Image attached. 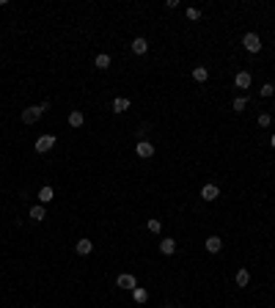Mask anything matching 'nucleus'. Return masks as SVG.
Listing matches in <instances>:
<instances>
[{
    "label": "nucleus",
    "mask_w": 275,
    "mask_h": 308,
    "mask_svg": "<svg viewBox=\"0 0 275 308\" xmlns=\"http://www.w3.org/2000/svg\"><path fill=\"white\" fill-rule=\"evenodd\" d=\"M272 124H275V116H272V113L261 110L259 116H256V127H259V129H270Z\"/></svg>",
    "instance_id": "412c9836"
},
{
    "label": "nucleus",
    "mask_w": 275,
    "mask_h": 308,
    "mask_svg": "<svg viewBox=\"0 0 275 308\" xmlns=\"http://www.w3.org/2000/svg\"><path fill=\"white\" fill-rule=\"evenodd\" d=\"M28 220H30L33 226H41V223L47 220V206H44V204H30V206H28Z\"/></svg>",
    "instance_id": "1a4fd4ad"
},
{
    "label": "nucleus",
    "mask_w": 275,
    "mask_h": 308,
    "mask_svg": "<svg viewBox=\"0 0 275 308\" xmlns=\"http://www.w3.org/2000/svg\"><path fill=\"white\" fill-rule=\"evenodd\" d=\"M129 300H132L135 305H146V303H149V289L138 284V286L132 289V292H129Z\"/></svg>",
    "instance_id": "aec40b11"
},
{
    "label": "nucleus",
    "mask_w": 275,
    "mask_h": 308,
    "mask_svg": "<svg viewBox=\"0 0 275 308\" xmlns=\"http://www.w3.org/2000/svg\"><path fill=\"white\" fill-rule=\"evenodd\" d=\"M165 9H168V11L179 9V0H165Z\"/></svg>",
    "instance_id": "a878e982"
},
{
    "label": "nucleus",
    "mask_w": 275,
    "mask_h": 308,
    "mask_svg": "<svg viewBox=\"0 0 275 308\" xmlns=\"http://www.w3.org/2000/svg\"><path fill=\"white\" fill-rule=\"evenodd\" d=\"M135 154H138V160H152L157 154V146L152 141H135Z\"/></svg>",
    "instance_id": "423d86ee"
},
{
    "label": "nucleus",
    "mask_w": 275,
    "mask_h": 308,
    "mask_svg": "<svg viewBox=\"0 0 275 308\" xmlns=\"http://www.w3.org/2000/svg\"><path fill=\"white\" fill-rule=\"evenodd\" d=\"M36 201H39V204H44V206H50L55 201V187L53 185H41L39 193H36Z\"/></svg>",
    "instance_id": "6ab92c4d"
},
{
    "label": "nucleus",
    "mask_w": 275,
    "mask_h": 308,
    "mask_svg": "<svg viewBox=\"0 0 275 308\" xmlns=\"http://www.w3.org/2000/svg\"><path fill=\"white\" fill-rule=\"evenodd\" d=\"M41 116H44V113H41L39 105H28V108L20 110V121L25 124V127H33V124H39Z\"/></svg>",
    "instance_id": "20e7f679"
},
{
    "label": "nucleus",
    "mask_w": 275,
    "mask_h": 308,
    "mask_svg": "<svg viewBox=\"0 0 275 308\" xmlns=\"http://www.w3.org/2000/svg\"><path fill=\"white\" fill-rule=\"evenodd\" d=\"M74 253L83 256V259H85V256H91L94 253V240H91V237H80V240L74 242Z\"/></svg>",
    "instance_id": "a211bd4d"
},
{
    "label": "nucleus",
    "mask_w": 275,
    "mask_h": 308,
    "mask_svg": "<svg viewBox=\"0 0 275 308\" xmlns=\"http://www.w3.org/2000/svg\"><path fill=\"white\" fill-rule=\"evenodd\" d=\"M223 242H226V240H223L220 234H209V237L204 240V250H206L209 256H217V253L223 250Z\"/></svg>",
    "instance_id": "9b49d317"
},
{
    "label": "nucleus",
    "mask_w": 275,
    "mask_h": 308,
    "mask_svg": "<svg viewBox=\"0 0 275 308\" xmlns=\"http://www.w3.org/2000/svg\"><path fill=\"white\" fill-rule=\"evenodd\" d=\"M149 47H152V44H149V39H146V36H135V39L129 41V53H132V55H138V58H143V55L149 53Z\"/></svg>",
    "instance_id": "f8f14e48"
},
{
    "label": "nucleus",
    "mask_w": 275,
    "mask_h": 308,
    "mask_svg": "<svg viewBox=\"0 0 275 308\" xmlns=\"http://www.w3.org/2000/svg\"><path fill=\"white\" fill-rule=\"evenodd\" d=\"M132 108V99L129 97H121V94H116L113 99H110V110L116 113V116H124V113H129Z\"/></svg>",
    "instance_id": "0eeeda50"
},
{
    "label": "nucleus",
    "mask_w": 275,
    "mask_h": 308,
    "mask_svg": "<svg viewBox=\"0 0 275 308\" xmlns=\"http://www.w3.org/2000/svg\"><path fill=\"white\" fill-rule=\"evenodd\" d=\"M138 286V275L135 273H118L116 275V289H121V292H132Z\"/></svg>",
    "instance_id": "39448f33"
},
{
    "label": "nucleus",
    "mask_w": 275,
    "mask_h": 308,
    "mask_svg": "<svg viewBox=\"0 0 275 308\" xmlns=\"http://www.w3.org/2000/svg\"><path fill=\"white\" fill-rule=\"evenodd\" d=\"M190 77H193V83H198V85H206L209 83V66H204V64H196L190 69Z\"/></svg>",
    "instance_id": "2eb2a0df"
},
{
    "label": "nucleus",
    "mask_w": 275,
    "mask_h": 308,
    "mask_svg": "<svg viewBox=\"0 0 275 308\" xmlns=\"http://www.w3.org/2000/svg\"><path fill=\"white\" fill-rule=\"evenodd\" d=\"M66 124H69V129H83L85 127V113L80 108H72L66 113Z\"/></svg>",
    "instance_id": "9d476101"
},
{
    "label": "nucleus",
    "mask_w": 275,
    "mask_h": 308,
    "mask_svg": "<svg viewBox=\"0 0 275 308\" xmlns=\"http://www.w3.org/2000/svg\"><path fill=\"white\" fill-rule=\"evenodd\" d=\"M242 50H245L248 55H261L264 41H261V36L256 33V30H245V33H242Z\"/></svg>",
    "instance_id": "f257e3e1"
},
{
    "label": "nucleus",
    "mask_w": 275,
    "mask_h": 308,
    "mask_svg": "<svg viewBox=\"0 0 275 308\" xmlns=\"http://www.w3.org/2000/svg\"><path fill=\"white\" fill-rule=\"evenodd\" d=\"M185 20L187 22H201L204 20V11L198 9V6H187V9H185Z\"/></svg>",
    "instance_id": "5701e85b"
},
{
    "label": "nucleus",
    "mask_w": 275,
    "mask_h": 308,
    "mask_svg": "<svg viewBox=\"0 0 275 308\" xmlns=\"http://www.w3.org/2000/svg\"><path fill=\"white\" fill-rule=\"evenodd\" d=\"M270 149L275 152V132H270Z\"/></svg>",
    "instance_id": "bb28decb"
},
{
    "label": "nucleus",
    "mask_w": 275,
    "mask_h": 308,
    "mask_svg": "<svg viewBox=\"0 0 275 308\" xmlns=\"http://www.w3.org/2000/svg\"><path fill=\"white\" fill-rule=\"evenodd\" d=\"M248 108H251V91H248V94H240V97L231 99V110H234L237 116H242Z\"/></svg>",
    "instance_id": "dca6fc26"
},
{
    "label": "nucleus",
    "mask_w": 275,
    "mask_h": 308,
    "mask_svg": "<svg viewBox=\"0 0 275 308\" xmlns=\"http://www.w3.org/2000/svg\"><path fill=\"white\" fill-rule=\"evenodd\" d=\"M234 286L237 289H248L251 286V270L248 267H237L234 270Z\"/></svg>",
    "instance_id": "f3484780"
},
{
    "label": "nucleus",
    "mask_w": 275,
    "mask_h": 308,
    "mask_svg": "<svg viewBox=\"0 0 275 308\" xmlns=\"http://www.w3.org/2000/svg\"><path fill=\"white\" fill-rule=\"evenodd\" d=\"M157 248H160V253H162V256H176L179 240H176V237H162V240L157 242Z\"/></svg>",
    "instance_id": "ddd939ff"
},
{
    "label": "nucleus",
    "mask_w": 275,
    "mask_h": 308,
    "mask_svg": "<svg viewBox=\"0 0 275 308\" xmlns=\"http://www.w3.org/2000/svg\"><path fill=\"white\" fill-rule=\"evenodd\" d=\"M94 69H97V72H110V69H113V55L110 53H97L94 55Z\"/></svg>",
    "instance_id": "4468645a"
},
{
    "label": "nucleus",
    "mask_w": 275,
    "mask_h": 308,
    "mask_svg": "<svg viewBox=\"0 0 275 308\" xmlns=\"http://www.w3.org/2000/svg\"><path fill=\"white\" fill-rule=\"evenodd\" d=\"M198 196H201L204 204H215V201L220 198V185H217V182H204Z\"/></svg>",
    "instance_id": "7ed1b4c3"
},
{
    "label": "nucleus",
    "mask_w": 275,
    "mask_h": 308,
    "mask_svg": "<svg viewBox=\"0 0 275 308\" xmlns=\"http://www.w3.org/2000/svg\"><path fill=\"white\" fill-rule=\"evenodd\" d=\"M55 146H58V135H53V132H44V135H39L33 141V152L36 154H50Z\"/></svg>",
    "instance_id": "f03ea898"
},
{
    "label": "nucleus",
    "mask_w": 275,
    "mask_h": 308,
    "mask_svg": "<svg viewBox=\"0 0 275 308\" xmlns=\"http://www.w3.org/2000/svg\"><path fill=\"white\" fill-rule=\"evenodd\" d=\"M272 97H275V83L272 80H264L259 85V99H272Z\"/></svg>",
    "instance_id": "b1692460"
},
{
    "label": "nucleus",
    "mask_w": 275,
    "mask_h": 308,
    "mask_svg": "<svg viewBox=\"0 0 275 308\" xmlns=\"http://www.w3.org/2000/svg\"><path fill=\"white\" fill-rule=\"evenodd\" d=\"M251 85H253V72L251 69H240V72H234V88L248 91Z\"/></svg>",
    "instance_id": "6e6552de"
},
{
    "label": "nucleus",
    "mask_w": 275,
    "mask_h": 308,
    "mask_svg": "<svg viewBox=\"0 0 275 308\" xmlns=\"http://www.w3.org/2000/svg\"><path fill=\"white\" fill-rule=\"evenodd\" d=\"M162 229H165V220H160V217H146V231H149V234L160 237Z\"/></svg>",
    "instance_id": "4be33fe9"
},
{
    "label": "nucleus",
    "mask_w": 275,
    "mask_h": 308,
    "mask_svg": "<svg viewBox=\"0 0 275 308\" xmlns=\"http://www.w3.org/2000/svg\"><path fill=\"white\" fill-rule=\"evenodd\" d=\"M39 108H41V113L47 116V113H53V102H50V99H41V102H39Z\"/></svg>",
    "instance_id": "393cba45"
}]
</instances>
